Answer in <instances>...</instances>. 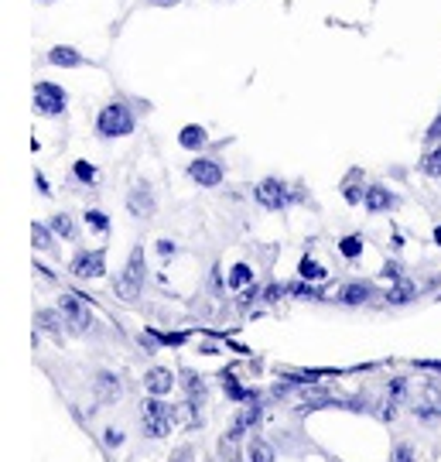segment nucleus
I'll return each instance as SVG.
<instances>
[{
  "instance_id": "c9c22d12",
  "label": "nucleus",
  "mask_w": 441,
  "mask_h": 462,
  "mask_svg": "<svg viewBox=\"0 0 441 462\" xmlns=\"http://www.w3.org/2000/svg\"><path fill=\"white\" fill-rule=\"evenodd\" d=\"M192 456H196V452H192V448H188V446H181L179 452H175V456H171V462H192Z\"/></svg>"
},
{
  "instance_id": "ea45409f",
  "label": "nucleus",
  "mask_w": 441,
  "mask_h": 462,
  "mask_svg": "<svg viewBox=\"0 0 441 462\" xmlns=\"http://www.w3.org/2000/svg\"><path fill=\"white\" fill-rule=\"evenodd\" d=\"M435 244H438V247H441V223H438V226H435Z\"/></svg>"
},
{
  "instance_id": "e433bc0d",
  "label": "nucleus",
  "mask_w": 441,
  "mask_h": 462,
  "mask_svg": "<svg viewBox=\"0 0 441 462\" xmlns=\"http://www.w3.org/2000/svg\"><path fill=\"white\" fill-rule=\"evenodd\" d=\"M383 278H393V281H400V264H397V261H390V264L383 267Z\"/></svg>"
},
{
  "instance_id": "b1692460",
  "label": "nucleus",
  "mask_w": 441,
  "mask_h": 462,
  "mask_svg": "<svg viewBox=\"0 0 441 462\" xmlns=\"http://www.w3.org/2000/svg\"><path fill=\"white\" fill-rule=\"evenodd\" d=\"M51 226H45V223H34L32 226V240H34V247L38 250H51Z\"/></svg>"
},
{
  "instance_id": "c756f323",
  "label": "nucleus",
  "mask_w": 441,
  "mask_h": 462,
  "mask_svg": "<svg viewBox=\"0 0 441 462\" xmlns=\"http://www.w3.org/2000/svg\"><path fill=\"white\" fill-rule=\"evenodd\" d=\"M151 336H154L158 343H164V346H181V343L188 339L185 332H175V336H171V332H151Z\"/></svg>"
},
{
  "instance_id": "9d476101",
  "label": "nucleus",
  "mask_w": 441,
  "mask_h": 462,
  "mask_svg": "<svg viewBox=\"0 0 441 462\" xmlns=\"http://www.w3.org/2000/svg\"><path fill=\"white\" fill-rule=\"evenodd\" d=\"M144 387H147V394H154V397L171 394V387H175V374H171L168 366H151V370H147V377H144Z\"/></svg>"
},
{
  "instance_id": "2f4dec72",
  "label": "nucleus",
  "mask_w": 441,
  "mask_h": 462,
  "mask_svg": "<svg viewBox=\"0 0 441 462\" xmlns=\"http://www.w3.org/2000/svg\"><path fill=\"white\" fill-rule=\"evenodd\" d=\"M393 462H414V448L397 446V448H393Z\"/></svg>"
},
{
  "instance_id": "f257e3e1",
  "label": "nucleus",
  "mask_w": 441,
  "mask_h": 462,
  "mask_svg": "<svg viewBox=\"0 0 441 462\" xmlns=\"http://www.w3.org/2000/svg\"><path fill=\"white\" fill-rule=\"evenodd\" d=\"M144 435L147 439H164V435H171V429H175V408L168 404V401H161V397L151 394V401H144Z\"/></svg>"
},
{
  "instance_id": "393cba45",
  "label": "nucleus",
  "mask_w": 441,
  "mask_h": 462,
  "mask_svg": "<svg viewBox=\"0 0 441 462\" xmlns=\"http://www.w3.org/2000/svg\"><path fill=\"white\" fill-rule=\"evenodd\" d=\"M62 312H38V326L45 332H62V326H66V319H59Z\"/></svg>"
},
{
  "instance_id": "4c0bfd02",
  "label": "nucleus",
  "mask_w": 441,
  "mask_h": 462,
  "mask_svg": "<svg viewBox=\"0 0 441 462\" xmlns=\"http://www.w3.org/2000/svg\"><path fill=\"white\" fill-rule=\"evenodd\" d=\"M34 182H38V189H41V196H51V189H49V182H45V175H41V171L34 175Z\"/></svg>"
},
{
  "instance_id": "412c9836",
  "label": "nucleus",
  "mask_w": 441,
  "mask_h": 462,
  "mask_svg": "<svg viewBox=\"0 0 441 462\" xmlns=\"http://www.w3.org/2000/svg\"><path fill=\"white\" fill-rule=\"evenodd\" d=\"M246 462H274V448L267 446L263 439H253L250 452H246Z\"/></svg>"
},
{
  "instance_id": "2eb2a0df",
  "label": "nucleus",
  "mask_w": 441,
  "mask_h": 462,
  "mask_svg": "<svg viewBox=\"0 0 441 462\" xmlns=\"http://www.w3.org/2000/svg\"><path fill=\"white\" fill-rule=\"evenodd\" d=\"M49 62H51V66H62V69H79L86 59H82L72 45H55V49L49 51Z\"/></svg>"
},
{
  "instance_id": "9b49d317",
  "label": "nucleus",
  "mask_w": 441,
  "mask_h": 462,
  "mask_svg": "<svg viewBox=\"0 0 441 462\" xmlns=\"http://www.w3.org/2000/svg\"><path fill=\"white\" fill-rule=\"evenodd\" d=\"M363 202H366L370 213H387V209L397 206V196H393L390 189H383V185H370L366 196H363Z\"/></svg>"
},
{
  "instance_id": "423d86ee",
  "label": "nucleus",
  "mask_w": 441,
  "mask_h": 462,
  "mask_svg": "<svg viewBox=\"0 0 441 462\" xmlns=\"http://www.w3.org/2000/svg\"><path fill=\"white\" fill-rule=\"evenodd\" d=\"M72 274L76 278H103L106 274V254L103 250H82L72 257Z\"/></svg>"
},
{
  "instance_id": "58836bf2",
  "label": "nucleus",
  "mask_w": 441,
  "mask_h": 462,
  "mask_svg": "<svg viewBox=\"0 0 441 462\" xmlns=\"http://www.w3.org/2000/svg\"><path fill=\"white\" fill-rule=\"evenodd\" d=\"M418 366H425V370H438L441 374V360H421Z\"/></svg>"
},
{
  "instance_id": "4468645a",
  "label": "nucleus",
  "mask_w": 441,
  "mask_h": 462,
  "mask_svg": "<svg viewBox=\"0 0 441 462\" xmlns=\"http://www.w3.org/2000/svg\"><path fill=\"white\" fill-rule=\"evenodd\" d=\"M370 298H373V284H366V281H353V284H345L343 291H339L343 305H363Z\"/></svg>"
},
{
  "instance_id": "a19ab883",
  "label": "nucleus",
  "mask_w": 441,
  "mask_h": 462,
  "mask_svg": "<svg viewBox=\"0 0 441 462\" xmlns=\"http://www.w3.org/2000/svg\"><path fill=\"white\" fill-rule=\"evenodd\" d=\"M158 4H164V7H168V4H179V0H158Z\"/></svg>"
},
{
  "instance_id": "aec40b11",
  "label": "nucleus",
  "mask_w": 441,
  "mask_h": 462,
  "mask_svg": "<svg viewBox=\"0 0 441 462\" xmlns=\"http://www.w3.org/2000/svg\"><path fill=\"white\" fill-rule=\"evenodd\" d=\"M298 274L305 281H326V267L318 264V261H311V257H301V264H298Z\"/></svg>"
},
{
  "instance_id": "dca6fc26",
  "label": "nucleus",
  "mask_w": 441,
  "mask_h": 462,
  "mask_svg": "<svg viewBox=\"0 0 441 462\" xmlns=\"http://www.w3.org/2000/svg\"><path fill=\"white\" fill-rule=\"evenodd\" d=\"M206 127H198V124H188V127H181L179 134V144L185 151H198V148H206Z\"/></svg>"
},
{
  "instance_id": "1a4fd4ad",
  "label": "nucleus",
  "mask_w": 441,
  "mask_h": 462,
  "mask_svg": "<svg viewBox=\"0 0 441 462\" xmlns=\"http://www.w3.org/2000/svg\"><path fill=\"white\" fill-rule=\"evenodd\" d=\"M261 418H263V408H261V401H253V404H246V411L233 421V429H229V435H226V442L233 446L236 439H243V431L246 429H257L261 425Z\"/></svg>"
},
{
  "instance_id": "6ab92c4d",
  "label": "nucleus",
  "mask_w": 441,
  "mask_h": 462,
  "mask_svg": "<svg viewBox=\"0 0 441 462\" xmlns=\"http://www.w3.org/2000/svg\"><path fill=\"white\" fill-rule=\"evenodd\" d=\"M49 226L59 233L62 240H72V236H76V223H72V216H69V213H55Z\"/></svg>"
},
{
  "instance_id": "7ed1b4c3",
  "label": "nucleus",
  "mask_w": 441,
  "mask_h": 462,
  "mask_svg": "<svg viewBox=\"0 0 441 462\" xmlns=\"http://www.w3.org/2000/svg\"><path fill=\"white\" fill-rule=\"evenodd\" d=\"M141 291H144V247H133L124 274L116 278V295L124 298V301H133Z\"/></svg>"
},
{
  "instance_id": "f03ea898",
  "label": "nucleus",
  "mask_w": 441,
  "mask_h": 462,
  "mask_svg": "<svg viewBox=\"0 0 441 462\" xmlns=\"http://www.w3.org/2000/svg\"><path fill=\"white\" fill-rule=\"evenodd\" d=\"M96 131H99V137H127V134H133L131 106H124V103H106L96 116Z\"/></svg>"
},
{
  "instance_id": "6e6552de",
  "label": "nucleus",
  "mask_w": 441,
  "mask_h": 462,
  "mask_svg": "<svg viewBox=\"0 0 441 462\" xmlns=\"http://www.w3.org/2000/svg\"><path fill=\"white\" fill-rule=\"evenodd\" d=\"M253 196H257V202H261L263 209H284V206H288V189H284V182H278V179H263V182L253 189Z\"/></svg>"
},
{
  "instance_id": "0eeeda50",
  "label": "nucleus",
  "mask_w": 441,
  "mask_h": 462,
  "mask_svg": "<svg viewBox=\"0 0 441 462\" xmlns=\"http://www.w3.org/2000/svg\"><path fill=\"white\" fill-rule=\"evenodd\" d=\"M188 179L198 182L202 189H216V185L223 182V168H219V162H213V158H196V162L188 165Z\"/></svg>"
},
{
  "instance_id": "f3484780",
  "label": "nucleus",
  "mask_w": 441,
  "mask_h": 462,
  "mask_svg": "<svg viewBox=\"0 0 441 462\" xmlns=\"http://www.w3.org/2000/svg\"><path fill=\"white\" fill-rule=\"evenodd\" d=\"M96 391H99V397L110 404V401H116V397L124 394V387H120V380H116V374H110V370H103L96 377Z\"/></svg>"
},
{
  "instance_id": "72a5a7b5",
  "label": "nucleus",
  "mask_w": 441,
  "mask_h": 462,
  "mask_svg": "<svg viewBox=\"0 0 441 462\" xmlns=\"http://www.w3.org/2000/svg\"><path fill=\"white\" fill-rule=\"evenodd\" d=\"M404 391H408V380L397 377V380L390 383V401H400V397H404Z\"/></svg>"
},
{
  "instance_id": "5701e85b",
  "label": "nucleus",
  "mask_w": 441,
  "mask_h": 462,
  "mask_svg": "<svg viewBox=\"0 0 441 462\" xmlns=\"http://www.w3.org/2000/svg\"><path fill=\"white\" fill-rule=\"evenodd\" d=\"M246 284H253V271L250 264H236L229 271V288H246Z\"/></svg>"
},
{
  "instance_id": "4be33fe9",
  "label": "nucleus",
  "mask_w": 441,
  "mask_h": 462,
  "mask_svg": "<svg viewBox=\"0 0 441 462\" xmlns=\"http://www.w3.org/2000/svg\"><path fill=\"white\" fill-rule=\"evenodd\" d=\"M421 171H425L427 179H441V148H431L421 158Z\"/></svg>"
},
{
  "instance_id": "f8f14e48",
  "label": "nucleus",
  "mask_w": 441,
  "mask_h": 462,
  "mask_svg": "<svg viewBox=\"0 0 441 462\" xmlns=\"http://www.w3.org/2000/svg\"><path fill=\"white\" fill-rule=\"evenodd\" d=\"M127 206H131L133 216H151V213H154V192H151V185H147V182L133 185Z\"/></svg>"
},
{
  "instance_id": "ddd939ff",
  "label": "nucleus",
  "mask_w": 441,
  "mask_h": 462,
  "mask_svg": "<svg viewBox=\"0 0 441 462\" xmlns=\"http://www.w3.org/2000/svg\"><path fill=\"white\" fill-rule=\"evenodd\" d=\"M223 387H226L229 401H240V404H253V401H261V394L257 391H246V387H240V380H236V374L233 370H223Z\"/></svg>"
},
{
  "instance_id": "79ce46f5",
  "label": "nucleus",
  "mask_w": 441,
  "mask_h": 462,
  "mask_svg": "<svg viewBox=\"0 0 441 462\" xmlns=\"http://www.w3.org/2000/svg\"><path fill=\"white\" fill-rule=\"evenodd\" d=\"M229 462H240V456H233V452H229Z\"/></svg>"
},
{
  "instance_id": "a878e982",
  "label": "nucleus",
  "mask_w": 441,
  "mask_h": 462,
  "mask_svg": "<svg viewBox=\"0 0 441 462\" xmlns=\"http://www.w3.org/2000/svg\"><path fill=\"white\" fill-rule=\"evenodd\" d=\"M339 250H343V257H349V261H356L363 254V236H343V244H339Z\"/></svg>"
},
{
  "instance_id": "473e14b6",
  "label": "nucleus",
  "mask_w": 441,
  "mask_h": 462,
  "mask_svg": "<svg viewBox=\"0 0 441 462\" xmlns=\"http://www.w3.org/2000/svg\"><path fill=\"white\" fill-rule=\"evenodd\" d=\"M425 141H427V144H435V141H441V114L435 116V124H431V127H427Z\"/></svg>"
},
{
  "instance_id": "20e7f679",
  "label": "nucleus",
  "mask_w": 441,
  "mask_h": 462,
  "mask_svg": "<svg viewBox=\"0 0 441 462\" xmlns=\"http://www.w3.org/2000/svg\"><path fill=\"white\" fill-rule=\"evenodd\" d=\"M66 89L55 83H38L34 86V110L41 116H59L62 110H66Z\"/></svg>"
},
{
  "instance_id": "c85d7f7f",
  "label": "nucleus",
  "mask_w": 441,
  "mask_h": 462,
  "mask_svg": "<svg viewBox=\"0 0 441 462\" xmlns=\"http://www.w3.org/2000/svg\"><path fill=\"white\" fill-rule=\"evenodd\" d=\"M288 291H291V295H298V298H322V291H318V288H311V281L305 284V278L298 281V284H291Z\"/></svg>"
},
{
  "instance_id": "39448f33",
  "label": "nucleus",
  "mask_w": 441,
  "mask_h": 462,
  "mask_svg": "<svg viewBox=\"0 0 441 462\" xmlns=\"http://www.w3.org/2000/svg\"><path fill=\"white\" fill-rule=\"evenodd\" d=\"M59 312H62V319H66V326L72 332H86L93 326V315H89V309H86V301L79 295L59 298Z\"/></svg>"
},
{
  "instance_id": "cd10ccee",
  "label": "nucleus",
  "mask_w": 441,
  "mask_h": 462,
  "mask_svg": "<svg viewBox=\"0 0 441 462\" xmlns=\"http://www.w3.org/2000/svg\"><path fill=\"white\" fill-rule=\"evenodd\" d=\"M86 223H89L93 230H99V233L110 230V219H106V213H99V209H86Z\"/></svg>"
},
{
  "instance_id": "bb28decb",
  "label": "nucleus",
  "mask_w": 441,
  "mask_h": 462,
  "mask_svg": "<svg viewBox=\"0 0 441 462\" xmlns=\"http://www.w3.org/2000/svg\"><path fill=\"white\" fill-rule=\"evenodd\" d=\"M72 175H76V179H79L82 185H93V182H96L99 171H96L93 165H89V162H76V168H72Z\"/></svg>"
},
{
  "instance_id": "7c9ffc66",
  "label": "nucleus",
  "mask_w": 441,
  "mask_h": 462,
  "mask_svg": "<svg viewBox=\"0 0 441 462\" xmlns=\"http://www.w3.org/2000/svg\"><path fill=\"white\" fill-rule=\"evenodd\" d=\"M103 442H106L110 448L124 446V431H120V429H106V431H103Z\"/></svg>"
},
{
  "instance_id": "f704fd0d",
  "label": "nucleus",
  "mask_w": 441,
  "mask_h": 462,
  "mask_svg": "<svg viewBox=\"0 0 441 462\" xmlns=\"http://www.w3.org/2000/svg\"><path fill=\"white\" fill-rule=\"evenodd\" d=\"M175 244H171V240H158V254H161V257H175Z\"/></svg>"
},
{
  "instance_id": "a211bd4d",
  "label": "nucleus",
  "mask_w": 441,
  "mask_h": 462,
  "mask_svg": "<svg viewBox=\"0 0 441 462\" xmlns=\"http://www.w3.org/2000/svg\"><path fill=\"white\" fill-rule=\"evenodd\" d=\"M418 295V288H414V284H410V281H397V284H393L390 291H387V301H390V305H404V301H410V298Z\"/></svg>"
}]
</instances>
